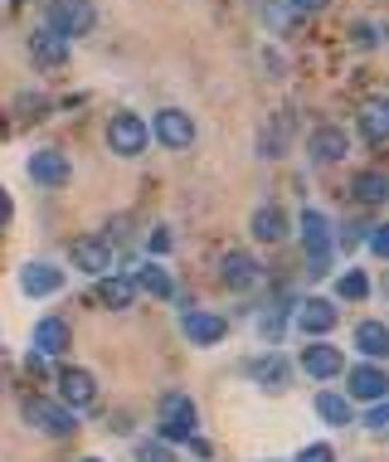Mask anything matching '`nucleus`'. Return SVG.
<instances>
[{
    "label": "nucleus",
    "mask_w": 389,
    "mask_h": 462,
    "mask_svg": "<svg viewBox=\"0 0 389 462\" xmlns=\"http://www.w3.org/2000/svg\"><path fill=\"white\" fill-rule=\"evenodd\" d=\"M156 429H161V443H190V439H199V404L185 390L161 394Z\"/></svg>",
    "instance_id": "obj_1"
},
{
    "label": "nucleus",
    "mask_w": 389,
    "mask_h": 462,
    "mask_svg": "<svg viewBox=\"0 0 389 462\" xmlns=\"http://www.w3.org/2000/svg\"><path fill=\"white\" fill-rule=\"evenodd\" d=\"M20 414H24V423H30V429L49 433V439H73V433H79V414H73V409H64L59 399L30 394V399L20 404Z\"/></svg>",
    "instance_id": "obj_2"
},
{
    "label": "nucleus",
    "mask_w": 389,
    "mask_h": 462,
    "mask_svg": "<svg viewBox=\"0 0 389 462\" xmlns=\"http://www.w3.org/2000/svg\"><path fill=\"white\" fill-rule=\"evenodd\" d=\"M302 248H307V273L326 278L331 273V219L311 205L302 209Z\"/></svg>",
    "instance_id": "obj_3"
},
{
    "label": "nucleus",
    "mask_w": 389,
    "mask_h": 462,
    "mask_svg": "<svg viewBox=\"0 0 389 462\" xmlns=\"http://www.w3.org/2000/svg\"><path fill=\"white\" fill-rule=\"evenodd\" d=\"M49 30L64 40H83L97 30V5L93 0H49Z\"/></svg>",
    "instance_id": "obj_4"
},
{
    "label": "nucleus",
    "mask_w": 389,
    "mask_h": 462,
    "mask_svg": "<svg viewBox=\"0 0 389 462\" xmlns=\"http://www.w3.org/2000/svg\"><path fill=\"white\" fill-rule=\"evenodd\" d=\"M146 132L156 136L166 152H185V146H195V117L181 107H161L152 122H146Z\"/></svg>",
    "instance_id": "obj_5"
},
{
    "label": "nucleus",
    "mask_w": 389,
    "mask_h": 462,
    "mask_svg": "<svg viewBox=\"0 0 389 462\" xmlns=\"http://www.w3.org/2000/svg\"><path fill=\"white\" fill-rule=\"evenodd\" d=\"M292 317H297V327H302L307 341H326V336L336 331V321H341V311H336L331 297H307V302L292 307Z\"/></svg>",
    "instance_id": "obj_6"
},
{
    "label": "nucleus",
    "mask_w": 389,
    "mask_h": 462,
    "mask_svg": "<svg viewBox=\"0 0 389 462\" xmlns=\"http://www.w3.org/2000/svg\"><path fill=\"white\" fill-rule=\"evenodd\" d=\"M181 331H185V341H195V346H205V351H209V346H219L224 336H229V321H224L219 311H205V307L190 302L181 311Z\"/></svg>",
    "instance_id": "obj_7"
},
{
    "label": "nucleus",
    "mask_w": 389,
    "mask_h": 462,
    "mask_svg": "<svg viewBox=\"0 0 389 462\" xmlns=\"http://www.w3.org/2000/svg\"><path fill=\"white\" fill-rule=\"evenodd\" d=\"M30 180H40V190H64L69 176H73V166H69V156L59 152V146H40V152H30Z\"/></svg>",
    "instance_id": "obj_8"
},
{
    "label": "nucleus",
    "mask_w": 389,
    "mask_h": 462,
    "mask_svg": "<svg viewBox=\"0 0 389 462\" xmlns=\"http://www.w3.org/2000/svg\"><path fill=\"white\" fill-rule=\"evenodd\" d=\"M146 142H152V132H146V122L136 117V112H117V117L107 122V146L117 156H142Z\"/></svg>",
    "instance_id": "obj_9"
},
{
    "label": "nucleus",
    "mask_w": 389,
    "mask_h": 462,
    "mask_svg": "<svg viewBox=\"0 0 389 462\" xmlns=\"http://www.w3.org/2000/svg\"><path fill=\"white\" fill-rule=\"evenodd\" d=\"M93 399H97V374L93 370H83V365L59 370V404L79 414V409H93Z\"/></svg>",
    "instance_id": "obj_10"
},
{
    "label": "nucleus",
    "mask_w": 389,
    "mask_h": 462,
    "mask_svg": "<svg viewBox=\"0 0 389 462\" xmlns=\"http://www.w3.org/2000/svg\"><path fill=\"white\" fill-rule=\"evenodd\" d=\"M297 365H302L317 384H326V380H336V374H346V356H341V346H331V341H307L302 356H297Z\"/></svg>",
    "instance_id": "obj_11"
},
{
    "label": "nucleus",
    "mask_w": 389,
    "mask_h": 462,
    "mask_svg": "<svg viewBox=\"0 0 389 462\" xmlns=\"http://www.w3.org/2000/svg\"><path fill=\"white\" fill-rule=\"evenodd\" d=\"M346 399L350 404H380V399L389 394V374L375 365V360H366V365H350V374H346Z\"/></svg>",
    "instance_id": "obj_12"
},
{
    "label": "nucleus",
    "mask_w": 389,
    "mask_h": 462,
    "mask_svg": "<svg viewBox=\"0 0 389 462\" xmlns=\"http://www.w3.org/2000/svg\"><path fill=\"white\" fill-rule=\"evenodd\" d=\"M248 380H254L263 394H287V384H292V360L268 351V356H258L254 365H248Z\"/></svg>",
    "instance_id": "obj_13"
},
{
    "label": "nucleus",
    "mask_w": 389,
    "mask_h": 462,
    "mask_svg": "<svg viewBox=\"0 0 389 462\" xmlns=\"http://www.w3.org/2000/svg\"><path fill=\"white\" fill-rule=\"evenodd\" d=\"M263 278V268H258V258L254 254H244V248H234V254H224L219 258V282L229 287V292H248Z\"/></svg>",
    "instance_id": "obj_14"
},
{
    "label": "nucleus",
    "mask_w": 389,
    "mask_h": 462,
    "mask_svg": "<svg viewBox=\"0 0 389 462\" xmlns=\"http://www.w3.org/2000/svg\"><path fill=\"white\" fill-rule=\"evenodd\" d=\"M69 263L79 273H88V278H107L112 273V248H107V239H73Z\"/></svg>",
    "instance_id": "obj_15"
},
{
    "label": "nucleus",
    "mask_w": 389,
    "mask_h": 462,
    "mask_svg": "<svg viewBox=\"0 0 389 462\" xmlns=\"http://www.w3.org/2000/svg\"><path fill=\"white\" fill-rule=\"evenodd\" d=\"M350 152V136L341 127H311L307 136V156H311V166H336Z\"/></svg>",
    "instance_id": "obj_16"
},
{
    "label": "nucleus",
    "mask_w": 389,
    "mask_h": 462,
    "mask_svg": "<svg viewBox=\"0 0 389 462\" xmlns=\"http://www.w3.org/2000/svg\"><path fill=\"white\" fill-rule=\"evenodd\" d=\"M20 292L24 297H54V292H64V268L59 263H24L20 268Z\"/></svg>",
    "instance_id": "obj_17"
},
{
    "label": "nucleus",
    "mask_w": 389,
    "mask_h": 462,
    "mask_svg": "<svg viewBox=\"0 0 389 462\" xmlns=\"http://www.w3.org/2000/svg\"><path fill=\"white\" fill-rule=\"evenodd\" d=\"M69 346H73V327L64 317H40L34 321V351H40L44 360L49 356H69Z\"/></svg>",
    "instance_id": "obj_18"
},
{
    "label": "nucleus",
    "mask_w": 389,
    "mask_h": 462,
    "mask_svg": "<svg viewBox=\"0 0 389 462\" xmlns=\"http://www.w3.org/2000/svg\"><path fill=\"white\" fill-rule=\"evenodd\" d=\"M30 59H34L40 69H64V64H69V40L44 24V30L30 34Z\"/></svg>",
    "instance_id": "obj_19"
},
{
    "label": "nucleus",
    "mask_w": 389,
    "mask_h": 462,
    "mask_svg": "<svg viewBox=\"0 0 389 462\" xmlns=\"http://www.w3.org/2000/svg\"><path fill=\"white\" fill-rule=\"evenodd\" d=\"M311 404H317V419L326 429H350V423H356V404H350L341 390H317Z\"/></svg>",
    "instance_id": "obj_20"
},
{
    "label": "nucleus",
    "mask_w": 389,
    "mask_h": 462,
    "mask_svg": "<svg viewBox=\"0 0 389 462\" xmlns=\"http://www.w3.org/2000/svg\"><path fill=\"white\" fill-rule=\"evenodd\" d=\"M248 229H254L258 244H282L287 239V215L278 205H258L254 215H248Z\"/></svg>",
    "instance_id": "obj_21"
},
{
    "label": "nucleus",
    "mask_w": 389,
    "mask_h": 462,
    "mask_svg": "<svg viewBox=\"0 0 389 462\" xmlns=\"http://www.w3.org/2000/svg\"><path fill=\"white\" fill-rule=\"evenodd\" d=\"M132 287L136 292H146V297H161V302H166V297H175V282H171V273L156 263H142V268H132Z\"/></svg>",
    "instance_id": "obj_22"
},
{
    "label": "nucleus",
    "mask_w": 389,
    "mask_h": 462,
    "mask_svg": "<svg viewBox=\"0 0 389 462\" xmlns=\"http://www.w3.org/2000/svg\"><path fill=\"white\" fill-rule=\"evenodd\" d=\"M356 351L380 365V360L389 356V327H384V321H360V327H356Z\"/></svg>",
    "instance_id": "obj_23"
},
{
    "label": "nucleus",
    "mask_w": 389,
    "mask_h": 462,
    "mask_svg": "<svg viewBox=\"0 0 389 462\" xmlns=\"http://www.w3.org/2000/svg\"><path fill=\"white\" fill-rule=\"evenodd\" d=\"M97 302L112 307V311H127V307L136 302L132 278H97Z\"/></svg>",
    "instance_id": "obj_24"
},
{
    "label": "nucleus",
    "mask_w": 389,
    "mask_h": 462,
    "mask_svg": "<svg viewBox=\"0 0 389 462\" xmlns=\"http://www.w3.org/2000/svg\"><path fill=\"white\" fill-rule=\"evenodd\" d=\"M350 195H356L360 205H380V199L389 195V180L380 176V171H356V176H350Z\"/></svg>",
    "instance_id": "obj_25"
},
{
    "label": "nucleus",
    "mask_w": 389,
    "mask_h": 462,
    "mask_svg": "<svg viewBox=\"0 0 389 462\" xmlns=\"http://www.w3.org/2000/svg\"><path fill=\"white\" fill-rule=\"evenodd\" d=\"M360 132H366V142H370V146H380V142H384V132H389V107H384V103L360 107Z\"/></svg>",
    "instance_id": "obj_26"
},
{
    "label": "nucleus",
    "mask_w": 389,
    "mask_h": 462,
    "mask_svg": "<svg viewBox=\"0 0 389 462\" xmlns=\"http://www.w3.org/2000/svg\"><path fill=\"white\" fill-rule=\"evenodd\" d=\"M336 297H341V302H366V297H370V278L360 268L341 273V278H336Z\"/></svg>",
    "instance_id": "obj_27"
},
{
    "label": "nucleus",
    "mask_w": 389,
    "mask_h": 462,
    "mask_svg": "<svg viewBox=\"0 0 389 462\" xmlns=\"http://www.w3.org/2000/svg\"><path fill=\"white\" fill-rule=\"evenodd\" d=\"M287 321H292V307H268V311L258 317V336L278 346V341H282V331H287Z\"/></svg>",
    "instance_id": "obj_28"
},
{
    "label": "nucleus",
    "mask_w": 389,
    "mask_h": 462,
    "mask_svg": "<svg viewBox=\"0 0 389 462\" xmlns=\"http://www.w3.org/2000/svg\"><path fill=\"white\" fill-rule=\"evenodd\" d=\"M136 462H175V453H171V443L146 439V443H136Z\"/></svg>",
    "instance_id": "obj_29"
},
{
    "label": "nucleus",
    "mask_w": 389,
    "mask_h": 462,
    "mask_svg": "<svg viewBox=\"0 0 389 462\" xmlns=\"http://www.w3.org/2000/svg\"><path fill=\"white\" fill-rule=\"evenodd\" d=\"M366 229H370V224H346L341 234H331V244H341L346 254H350V248H360V239H366Z\"/></svg>",
    "instance_id": "obj_30"
},
{
    "label": "nucleus",
    "mask_w": 389,
    "mask_h": 462,
    "mask_svg": "<svg viewBox=\"0 0 389 462\" xmlns=\"http://www.w3.org/2000/svg\"><path fill=\"white\" fill-rule=\"evenodd\" d=\"M292 462H336V448L331 443H307Z\"/></svg>",
    "instance_id": "obj_31"
},
{
    "label": "nucleus",
    "mask_w": 389,
    "mask_h": 462,
    "mask_svg": "<svg viewBox=\"0 0 389 462\" xmlns=\"http://www.w3.org/2000/svg\"><path fill=\"white\" fill-rule=\"evenodd\" d=\"M258 15L268 20V24H278V30H287V24H292V15H287L282 5H268V0H258Z\"/></svg>",
    "instance_id": "obj_32"
},
{
    "label": "nucleus",
    "mask_w": 389,
    "mask_h": 462,
    "mask_svg": "<svg viewBox=\"0 0 389 462\" xmlns=\"http://www.w3.org/2000/svg\"><path fill=\"white\" fill-rule=\"evenodd\" d=\"M366 429H370V433H384V429H389V409H384V399H380V404H370Z\"/></svg>",
    "instance_id": "obj_33"
},
{
    "label": "nucleus",
    "mask_w": 389,
    "mask_h": 462,
    "mask_svg": "<svg viewBox=\"0 0 389 462\" xmlns=\"http://www.w3.org/2000/svg\"><path fill=\"white\" fill-rule=\"evenodd\" d=\"M350 34H356V44H360V49H370L375 40H380V30H375V24H366V20L350 24Z\"/></svg>",
    "instance_id": "obj_34"
},
{
    "label": "nucleus",
    "mask_w": 389,
    "mask_h": 462,
    "mask_svg": "<svg viewBox=\"0 0 389 462\" xmlns=\"http://www.w3.org/2000/svg\"><path fill=\"white\" fill-rule=\"evenodd\" d=\"M146 244H152V254H171V234L166 229H152V239H146Z\"/></svg>",
    "instance_id": "obj_35"
},
{
    "label": "nucleus",
    "mask_w": 389,
    "mask_h": 462,
    "mask_svg": "<svg viewBox=\"0 0 389 462\" xmlns=\"http://www.w3.org/2000/svg\"><path fill=\"white\" fill-rule=\"evenodd\" d=\"M370 248H375V254H384V248H389V234L380 229V224H370Z\"/></svg>",
    "instance_id": "obj_36"
},
{
    "label": "nucleus",
    "mask_w": 389,
    "mask_h": 462,
    "mask_svg": "<svg viewBox=\"0 0 389 462\" xmlns=\"http://www.w3.org/2000/svg\"><path fill=\"white\" fill-rule=\"evenodd\" d=\"M24 365H30V374H44L49 365H44V356L40 351H30V360H24Z\"/></svg>",
    "instance_id": "obj_37"
},
{
    "label": "nucleus",
    "mask_w": 389,
    "mask_h": 462,
    "mask_svg": "<svg viewBox=\"0 0 389 462\" xmlns=\"http://www.w3.org/2000/svg\"><path fill=\"white\" fill-rule=\"evenodd\" d=\"M10 209H15V205H10V195H5V190H0V229H5V219H10Z\"/></svg>",
    "instance_id": "obj_38"
},
{
    "label": "nucleus",
    "mask_w": 389,
    "mask_h": 462,
    "mask_svg": "<svg viewBox=\"0 0 389 462\" xmlns=\"http://www.w3.org/2000/svg\"><path fill=\"white\" fill-rule=\"evenodd\" d=\"M292 10H326V0H292Z\"/></svg>",
    "instance_id": "obj_39"
},
{
    "label": "nucleus",
    "mask_w": 389,
    "mask_h": 462,
    "mask_svg": "<svg viewBox=\"0 0 389 462\" xmlns=\"http://www.w3.org/2000/svg\"><path fill=\"white\" fill-rule=\"evenodd\" d=\"M83 462H103V457H83Z\"/></svg>",
    "instance_id": "obj_40"
},
{
    "label": "nucleus",
    "mask_w": 389,
    "mask_h": 462,
    "mask_svg": "<svg viewBox=\"0 0 389 462\" xmlns=\"http://www.w3.org/2000/svg\"><path fill=\"white\" fill-rule=\"evenodd\" d=\"M0 132H5V122H0Z\"/></svg>",
    "instance_id": "obj_41"
},
{
    "label": "nucleus",
    "mask_w": 389,
    "mask_h": 462,
    "mask_svg": "<svg viewBox=\"0 0 389 462\" xmlns=\"http://www.w3.org/2000/svg\"><path fill=\"white\" fill-rule=\"evenodd\" d=\"M273 462H278V457H273Z\"/></svg>",
    "instance_id": "obj_42"
}]
</instances>
